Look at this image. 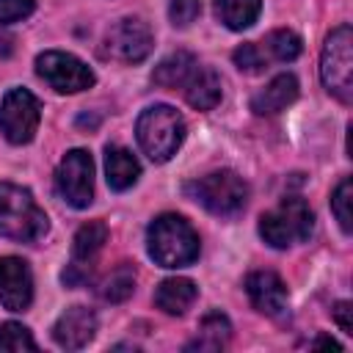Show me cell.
<instances>
[{"label": "cell", "mask_w": 353, "mask_h": 353, "mask_svg": "<svg viewBox=\"0 0 353 353\" xmlns=\"http://www.w3.org/2000/svg\"><path fill=\"white\" fill-rule=\"evenodd\" d=\"M146 248H149V256L160 268H185V265H193L199 259V251H201L196 229L182 215H174V212L157 215L149 223Z\"/></svg>", "instance_id": "1"}, {"label": "cell", "mask_w": 353, "mask_h": 353, "mask_svg": "<svg viewBox=\"0 0 353 353\" xmlns=\"http://www.w3.org/2000/svg\"><path fill=\"white\" fill-rule=\"evenodd\" d=\"M47 212L36 204L30 190L0 182V237L17 243H36L47 234Z\"/></svg>", "instance_id": "2"}, {"label": "cell", "mask_w": 353, "mask_h": 353, "mask_svg": "<svg viewBox=\"0 0 353 353\" xmlns=\"http://www.w3.org/2000/svg\"><path fill=\"white\" fill-rule=\"evenodd\" d=\"M135 138L149 160L165 163L185 141V119L171 105H152L138 116Z\"/></svg>", "instance_id": "3"}, {"label": "cell", "mask_w": 353, "mask_h": 353, "mask_svg": "<svg viewBox=\"0 0 353 353\" xmlns=\"http://www.w3.org/2000/svg\"><path fill=\"white\" fill-rule=\"evenodd\" d=\"M185 193L201 204L207 212L218 215V218H234L237 212H243L245 201H248V185L240 174L223 168V171H212L207 176H199L193 182L185 185Z\"/></svg>", "instance_id": "4"}, {"label": "cell", "mask_w": 353, "mask_h": 353, "mask_svg": "<svg viewBox=\"0 0 353 353\" xmlns=\"http://www.w3.org/2000/svg\"><path fill=\"white\" fill-rule=\"evenodd\" d=\"M314 229V212L298 196L281 199L279 207L259 218V234L270 248H290L295 243H306Z\"/></svg>", "instance_id": "5"}, {"label": "cell", "mask_w": 353, "mask_h": 353, "mask_svg": "<svg viewBox=\"0 0 353 353\" xmlns=\"http://www.w3.org/2000/svg\"><path fill=\"white\" fill-rule=\"evenodd\" d=\"M320 77L328 94L339 102L353 99V30L350 25H339L328 33L320 55Z\"/></svg>", "instance_id": "6"}, {"label": "cell", "mask_w": 353, "mask_h": 353, "mask_svg": "<svg viewBox=\"0 0 353 353\" xmlns=\"http://www.w3.org/2000/svg\"><path fill=\"white\" fill-rule=\"evenodd\" d=\"M154 47V36L149 25L138 17H124L113 22L102 41V55L121 63H141Z\"/></svg>", "instance_id": "7"}, {"label": "cell", "mask_w": 353, "mask_h": 353, "mask_svg": "<svg viewBox=\"0 0 353 353\" xmlns=\"http://www.w3.org/2000/svg\"><path fill=\"white\" fill-rule=\"evenodd\" d=\"M55 188L74 210H85L94 201V160L85 149H72L63 154L55 171Z\"/></svg>", "instance_id": "8"}, {"label": "cell", "mask_w": 353, "mask_h": 353, "mask_svg": "<svg viewBox=\"0 0 353 353\" xmlns=\"http://www.w3.org/2000/svg\"><path fill=\"white\" fill-rule=\"evenodd\" d=\"M39 119H41L39 99L28 88H11L3 97V102H0V132L6 135V141L17 143V146L33 141V135L39 130Z\"/></svg>", "instance_id": "9"}, {"label": "cell", "mask_w": 353, "mask_h": 353, "mask_svg": "<svg viewBox=\"0 0 353 353\" xmlns=\"http://www.w3.org/2000/svg\"><path fill=\"white\" fill-rule=\"evenodd\" d=\"M36 72L44 83H50L61 94H77L94 85V72L74 55L47 50L36 58Z\"/></svg>", "instance_id": "10"}, {"label": "cell", "mask_w": 353, "mask_h": 353, "mask_svg": "<svg viewBox=\"0 0 353 353\" xmlns=\"http://www.w3.org/2000/svg\"><path fill=\"white\" fill-rule=\"evenodd\" d=\"M105 243H108V226L102 221H88L77 229L74 243H72V262L63 270V281L69 287H80L83 281H88L94 259Z\"/></svg>", "instance_id": "11"}, {"label": "cell", "mask_w": 353, "mask_h": 353, "mask_svg": "<svg viewBox=\"0 0 353 353\" xmlns=\"http://www.w3.org/2000/svg\"><path fill=\"white\" fill-rule=\"evenodd\" d=\"M245 292H248V301H251V306L256 312H262L268 317H276V320L287 314L290 292H287V284L281 281L279 273H273V270H254V273H248Z\"/></svg>", "instance_id": "12"}, {"label": "cell", "mask_w": 353, "mask_h": 353, "mask_svg": "<svg viewBox=\"0 0 353 353\" xmlns=\"http://www.w3.org/2000/svg\"><path fill=\"white\" fill-rule=\"evenodd\" d=\"M33 301V273L19 256H0V303L8 312H25Z\"/></svg>", "instance_id": "13"}, {"label": "cell", "mask_w": 353, "mask_h": 353, "mask_svg": "<svg viewBox=\"0 0 353 353\" xmlns=\"http://www.w3.org/2000/svg\"><path fill=\"white\" fill-rule=\"evenodd\" d=\"M97 334V314L88 306H72L66 309L55 325H52V339L63 350H80L85 347Z\"/></svg>", "instance_id": "14"}, {"label": "cell", "mask_w": 353, "mask_h": 353, "mask_svg": "<svg viewBox=\"0 0 353 353\" xmlns=\"http://www.w3.org/2000/svg\"><path fill=\"white\" fill-rule=\"evenodd\" d=\"M295 99H298V80L284 72V74H276L262 91L251 97V110L256 116H273L287 105H292Z\"/></svg>", "instance_id": "15"}, {"label": "cell", "mask_w": 353, "mask_h": 353, "mask_svg": "<svg viewBox=\"0 0 353 353\" xmlns=\"http://www.w3.org/2000/svg\"><path fill=\"white\" fill-rule=\"evenodd\" d=\"M182 91H185V99H188L190 108H196V110H212L221 102V77L215 74V69L199 63L196 72L182 85Z\"/></svg>", "instance_id": "16"}, {"label": "cell", "mask_w": 353, "mask_h": 353, "mask_svg": "<svg viewBox=\"0 0 353 353\" xmlns=\"http://www.w3.org/2000/svg\"><path fill=\"white\" fill-rule=\"evenodd\" d=\"M141 165L135 154L124 146H108L105 149V179L113 190H127L138 182Z\"/></svg>", "instance_id": "17"}, {"label": "cell", "mask_w": 353, "mask_h": 353, "mask_svg": "<svg viewBox=\"0 0 353 353\" xmlns=\"http://www.w3.org/2000/svg\"><path fill=\"white\" fill-rule=\"evenodd\" d=\"M199 295V287L190 279H165L160 281V287L154 290V303L157 309H163L165 314H185L193 301Z\"/></svg>", "instance_id": "18"}, {"label": "cell", "mask_w": 353, "mask_h": 353, "mask_svg": "<svg viewBox=\"0 0 353 353\" xmlns=\"http://www.w3.org/2000/svg\"><path fill=\"white\" fill-rule=\"evenodd\" d=\"M229 339H232V323H229V317L221 314V312H210V314L201 317L199 331L185 345V350H210V353H215V350H223Z\"/></svg>", "instance_id": "19"}, {"label": "cell", "mask_w": 353, "mask_h": 353, "mask_svg": "<svg viewBox=\"0 0 353 353\" xmlns=\"http://www.w3.org/2000/svg\"><path fill=\"white\" fill-rule=\"evenodd\" d=\"M196 66H199V61H196L193 52L176 50V52L165 55V58L154 66L152 80H154V85H160V88H182V85L188 83V77L196 72Z\"/></svg>", "instance_id": "20"}, {"label": "cell", "mask_w": 353, "mask_h": 353, "mask_svg": "<svg viewBox=\"0 0 353 353\" xmlns=\"http://www.w3.org/2000/svg\"><path fill=\"white\" fill-rule=\"evenodd\" d=\"M262 0H215V14L229 30H245L256 22Z\"/></svg>", "instance_id": "21"}, {"label": "cell", "mask_w": 353, "mask_h": 353, "mask_svg": "<svg viewBox=\"0 0 353 353\" xmlns=\"http://www.w3.org/2000/svg\"><path fill=\"white\" fill-rule=\"evenodd\" d=\"M132 290H135V268H132L130 262H121V265L113 268L110 276L102 281L99 295H102L105 301H110V303H121V301H127V298L132 295Z\"/></svg>", "instance_id": "22"}, {"label": "cell", "mask_w": 353, "mask_h": 353, "mask_svg": "<svg viewBox=\"0 0 353 353\" xmlns=\"http://www.w3.org/2000/svg\"><path fill=\"white\" fill-rule=\"evenodd\" d=\"M262 50H265L268 58L287 63V61H295V58L301 55L303 44H301V36L292 33V30H273V33H268Z\"/></svg>", "instance_id": "23"}, {"label": "cell", "mask_w": 353, "mask_h": 353, "mask_svg": "<svg viewBox=\"0 0 353 353\" xmlns=\"http://www.w3.org/2000/svg\"><path fill=\"white\" fill-rule=\"evenodd\" d=\"M0 350H36V339L30 336V331L22 323H3L0 325Z\"/></svg>", "instance_id": "24"}, {"label": "cell", "mask_w": 353, "mask_h": 353, "mask_svg": "<svg viewBox=\"0 0 353 353\" xmlns=\"http://www.w3.org/2000/svg\"><path fill=\"white\" fill-rule=\"evenodd\" d=\"M232 58H234V66H237L240 72H248V74H259L262 69H268V55H265V50H262L259 44H254V41L240 44V47L232 52Z\"/></svg>", "instance_id": "25"}, {"label": "cell", "mask_w": 353, "mask_h": 353, "mask_svg": "<svg viewBox=\"0 0 353 353\" xmlns=\"http://www.w3.org/2000/svg\"><path fill=\"white\" fill-rule=\"evenodd\" d=\"M350 199H353V185H350V179L345 176L339 185H336V190L331 193V212H334V218L339 221V226H342V232H350Z\"/></svg>", "instance_id": "26"}, {"label": "cell", "mask_w": 353, "mask_h": 353, "mask_svg": "<svg viewBox=\"0 0 353 353\" xmlns=\"http://www.w3.org/2000/svg\"><path fill=\"white\" fill-rule=\"evenodd\" d=\"M199 14H201V0H171V6H168V17L176 28L190 25Z\"/></svg>", "instance_id": "27"}, {"label": "cell", "mask_w": 353, "mask_h": 353, "mask_svg": "<svg viewBox=\"0 0 353 353\" xmlns=\"http://www.w3.org/2000/svg\"><path fill=\"white\" fill-rule=\"evenodd\" d=\"M33 8H36V0H0V25L25 19L33 14Z\"/></svg>", "instance_id": "28"}, {"label": "cell", "mask_w": 353, "mask_h": 353, "mask_svg": "<svg viewBox=\"0 0 353 353\" xmlns=\"http://www.w3.org/2000/svg\"><path fill=\"white\" fill-rule=\"evenodd\" d=\"M350 303L347 301H339V303H334V309H331V314H334V320H336V325L350 336L353 334V323H350Z\"/></svg>", "instance_id": "29"}, {"label": "cell", "mask_w": 353, "mask_h": 353, "mask_svg": "<svg viewBox=\"0 0 353 353\" xmlns=\"http://www.w3.org/2000/svg\"><path fill=\"white\" fill-rule=\"evenodd\" d=\"M312 347H331V350H342V345H339V342H334L331 336H320V339H314V342H312Z\"/></svg>", "instance_id": "30"}, {"label": "cell", "mask_w": 353, "mask_h": 353, "mask_svg": "<svg viewBox=\"0 0 353 353\" xmlns=\"http://www.w3.org/2000/svg\"><path fill=\"white\" fill-rule=\"evenodd\" d=\"M3 44H8V41H0V47H3ZM3 50H8V47H3Z\"/></svg>", "instance_id": "31"}]
</instances>
